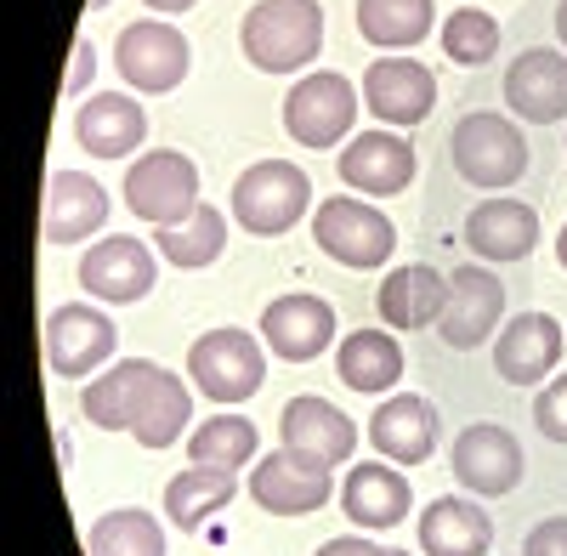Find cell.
I'll return each mask as SVG.
<instances>
[{
    "label": "cell",
    "instance_id": "1",
    "mask_svg": "<svg viewBox=\"0 0 567 556\" xmlns=\"http://www.w3.org/2000/svg\"><path fill=\"white\" fill-rule=\"evenodd\" d=\"M239 45L261 74H301L323 52L318 0H256L239 23Z\"/></svg>",
    "mask_w": 567,
    "mask_h": 556
},
{
    "label": "cell",
    "instance_id": "2",
    "mask_svg": "<svg viewBox=\"0 0 567 556\" xmlns=\"http://www.w3.org/2000/svg\"><path fill=\"white\" fill-rule=\"evenodd\" d=\"M312 245L341 261V267H358V272H374L386 267L392 250H398V227L392 216L374 205V199H358V194H336L312 205Z\"/></svg>",
    "mask_w": 567,
    "mask_h": 556
},
{
    "label": "cell",
    "instance_id": "3",
    "mask_svg": "<svg viewBox=\"0 0 567 556\" xmlns=\"http://www.w3.org/2000/svg\"><path fill=\"white\" fill-rule=\"evenodd\" d=\"M312 205V176L290 159H256L233 182V222L256 239H278L307 216Z\"/></svg>",
    "mask_w": 567,
    "mask_h": 556
},
{
    "label": "cell",
    "instance_id": "4",
    "mask_svg": "<svg viewBox=\"0 0 567 556\" xmlns=\"http://www.w3.org/2000/svg\"><path fill=\"white\" fill-rule=\"evenodd\" d=\"M187 381H194L210 403H245L261 392L267 381V358H261V336L221 323V330L199 336L187 347Z\"/></svg>",
    "mask_w": 567,
    "mask_h": 556
},
{
    "label": "cell",
    "instance_id": "5",
    "mask_svg": "<svg viewBox=\"0 0 567 556\" xmlns=\"http://www.w3.org/2000/svg\"><path fill=\"white\" fill-rule=\"evenodd\" d=\"M358 97L363 91H352V80L336 74V69L301 74L284 91V131H290L301 148H336L358 125Z\"/></svg>",
    "mask_w": 567,
    "mask_h": 556
},
{
    "label": "cell",
    "instance_id": "6",
    "mask_svg": "<svg viewBox=\"0 0 567 556\" xmlns=\"http://www.w3.org/2000/svg\"><path fill=\"white\" fill-rule=\"evenodd\" d=\"M205 199H199V165L176 154V148H154V154H136L131 171H125V210L136 222H154V227H171L182 216H194Z\"/></svg>",
    "mask_w": 567,
    "mask_h": 556
},
{
    "label": "cell",
    "instance_id": "7",
    "mask_svg": "<svg viewBox=\"0 0 567 556\" xmlns=\"http://www.w3.org/2000/svg\"><path fill=\"white\" fill-rule=\"evenodd\" d=\"M449 154L471 188H516L528 171V143L505 114H465L449 136Z\"/></svg>",
    "mask_w": 567,
    "mask_h": 556
},
{
    "label": "cell",
    "instance_id": "8",
    "mask_svg": "<svg viewBox=\"0 0 567 556\" xmlns=\"http://www.w3.org/2000/svg\"><path fill=\"white\" fill-rule=\"evenodd\" d=\"M187 63H194V45H187V34L165 18H136L120 29L114 40V69L131 91H148V97H159V91H176L187 80Z\"/></svg>",
    "mask_w": 567,
    "mask_h": 556
},
{
    "label": "cell",
    "instance_id": "9",
    "mask_svg": "<svg viewBox=\"0 0 567 556\" xmlns=\"http://www.w3.org/2000/svg\"><path fill=\"white\" fill-rule=\"evenodd\" d=\"M114 318L85 307V301H63L45 312V363L63 381H91L103 375V363L114 358Z\"/></svg>",
    "mask_w": 567,
    "mask_h": 556
},
{
    "label": "cell",
    "instance_id": "10",
    "mask_svg": "<svg viewBox=\"0 0 567 556\" xmlns=\"http://www.w3.org/2000/svg\"><path fill=\"white\" fill-rule=\"evenodd\" d=\"M449 466H454V483L477 500H499L523 483V443H516L511 426H494V421H477L465 426L449 449Z\"/></svg>",
    "mask_w": 567,
    "mask_h": 556
},
{
    "label": "cell",
    "instance_id": "11",
    "mask_svg": "<svg viewBox=\"0 0 567 556\" xmlns=\"http://www.w3.org/2000/svg\"><path fill=\"white\" fill-rule=\"evenodd\" d=\"M329 494H336V472L318 466V460L290 454V449L261 454L250 472V500L267 517H312L329 505Z\"/></svg>",
    "mask_w": 567,
    "mask_h": 556
},
{
    "label": "cell",
    "instance_id": "12",
    "mask_svg": "<svg viewBox=\"0 0 567 556\" xmlns=\"http://www.w3.org/2000/svg\"><path fill=\"white\" fill-rule=\"evenodd\" d=\"M414 143H403L398 131H352V143H341L336 176L358 199H392L414 182Z\"/></svg>",
    "mask_w": 567,
    "mask_h": 556
},
{
    "label": "cell",
    "instance_id": "13",
    "mask_svg": "<svg viewBox=\"0 0 567 556\" xmlns=\"http://www.w3.org/2000/svg\"><path fill=\"white\" fill-rule=\"evenodd\" d=\"M363 103L369 114L381 120V125H420V120H432L437 109V74L425 69L420 58H374L363 69Z\"/></svg>",
    "mask_w": 567,
    "mask_h": 556
},
{
    "label": "cell",
    "instance_id": "14",
    "mask_svg": "<svg viewBox=\"0 0 567 556\" xmlns=\"http://www.w3.org/2000/svg\"><path fill=\"white\" fill-rule=\"evenodd\" d=\"M261 341L284 363H312L318 352L336 347V307L312 290H290L261 307Z\"/></svg>",
    "mask_w": 567,
    "mask_h": 556
},
{
    "label": "cell",
    "instance_id": "15",
    "mask_svg": "<svg viewBox=\"0 0 567 556\" xmlns=\"http://www.w3.org/2000/svg\"><path fill=\"white\" fill-rule=\"evenodd\" d=\"M499 323H505V285L488 267H454L449 272V307L437 318L443 347L471 352V347H483Z\"/></svg>",
    "mask_w": 567,
    "mask_h": 556
},
{
    "label": "cell",
    "instance_id": "16",
    "mask_svg": "<svg viewBox=\"0 0 567 556\" xmlns=\"http://www.w3.org/2000/svg\"><path fill=\"white\" fill-rule=\"evenodd\" d=\"M278 443L301 454V460H318V466H347V460L358 454V426H352V414H341L329 398H290L278 414Z\"/></svg>",
    "mask_w": 567,
    "mask_h": 556
},
{
    "label": "cell",
    "instance_id": "17",
    "mask_svg": "<svg viewBox=\"0 0 567 556\" xmlns=\"http://www.w3.org/2000/svg\"><path fill=\"white\" fill-rule=\"evenodd\" d=\"M561 347H567V336L550 312H516L494 336V369L511 387H545L561 363Z\"/></svg>",
    "mask_w": 567,
    "mask_h": 556
},
{
    "label": "cell",
    "instance_id": "18",
    "mask_svg": "<svg viewBox=\"0 0 567 556\" xmlns=\"http://www.w3.org/2000/svg\"><path fill=\"white\" fill-rule=\"evenodd\" d=\"M154 285H159V261H154V250L142 245V239L109 234V239H97V245L80 256V290H91L97 301L131 307V301L148 296Z\"/></svg>",
    "mask_w": 567,
    "mask_h": 556
},
{
    "label": "cell",
    "instance_id": "19",
    "mask_svg": "<svg viewBox=\"0 0 567 556\" xmlns=\"http://www.w3.org/2000/svg\"><path fill=\"white\" fill-rule=\"evenodd\" d=\"M109 222V188L85 171H52L45 176V210H40V227H45V245H80L91 234H103Z\"/></svg>",
    "mask_w": 567,
    "mask_h": 556
},
{
    "label": "cell",
    "instance_id": "20",
    "mask_svg": "<svg viewBox=\"0 0 567 556\" xmlns=\"http://www.w3.org/2000/svg\"><path fill=\"white\" fill-rule=\"evenodd\" d=\"M505 103L528 125H556L567 120V52L528 45L523 58L505 69Z\"/></svg>",
    "mask_w": 567,
    "mask_h": 556
},
{
    "label": "cell",
    "instance_id": "21",
    "mask_svg": "<svg viewBox=\"0 0 567 556\" xmlns=\"http://www.w3.org/2000/svg\"><path fill=\"white\" fill-rule=\"evenodd\" d=\"M465 245H471V256H483L488 267L523 261V256H534V245H539V216H534V205H523V199L494 194V199H483L477 210L465 216Z\"/></svg>",
    "mask_w": 567,
    "mask_h": 556
},
{
    "label": "cell",
    "instance_id": "22",
    "mask_svg": "<svg viewBox=\"0 0 567 556\" xmlns=\"http://www.w3.org/2000/svg\"><path fill=\"white\" fill-rule=\"evenodd\" d=\"M409 505H414V488L392 460H358V466L347 472V483H341V512L369 534L398 528L409 517Z\"/></svg>",
    "mask_w": 567,
    "mask_h": 556
},
{
    "label": "cell",
    "instance_id": "23",
    "mask_svg": "<svg viewBox=\"0 0 567 556\" xmlns=\"http://www.w3.org/2000/svg\"><path fill=\"white\" fill-rule=\"evenodd\" d=\"M369 443L381 460H392V466H420V460H432V449H437V409L420 392H398L369 414Z\"/></svg>",
    "mask_w": 567,
    "mask_h": 556
},
{
    "label": "cell",
    "instance_id": "24",
    "mask_svg": "<svg viewBox=\"0 0 567 556\" xmlns=\"http://www.w3.org/2000/svg\"><path fill=\"white\" fill-rule=\"evenodd\" d=\"M74 136L91 159H125V154L142 148V136H148V114H142V103L125 97V91H103V97L80 103Z\"/></svg>",
    "mask_w": 567,
    "mask_h": 556
},
{
    "label": "cell",
    "instance_id": "25",
    "mask_svg": "<svg viewBox=\"0 0 567 556\" xmlns=\"http://www.w3.org/2000/svg\"><path fill=\"white\" fill-rule=\"evenodd\" d=\"M187 421H194V392H187V381H176L171 369H159L154 358H142V392H136V426L131 437L142 449H171Z\"/></svg>",
    "mask_w": 567,
    "mask_h": 556
},
{
    "label": "cell",
    "instance_id": "26",
    "mask_svg": "<svg viewBox=\"0 0 567 556\" xmlns=\"http://www.w3.org/2000/svg\"><path fill=\"white\" fill-rule=\"evenodd\" d=\"M374 307H381V323H392V330H437V318L449 307V278L425 261H409L381 278Z\"/></svg>",
    "mask_w": 567,
    "mask_h": 556
},
{
    "label": "cell",
    "instance_id": "27",
    "mask_svg": "<svg viewBox=\"0 0 567 556\" xmlns=\"http://www.w3.org/2000/svg\"><path fill=\"white\" fill-rule=\"evenodd\" d=\"M494 545V517L483 505H471L460 494H437L420 512V550L425 556H488Z\"/></svg>",
    "mask_w": 567,
    "mask_h": 556
},
{
    "label": "cell",
    "instance_id": "28",
    "mask_svg": "<svg viewBox=\"0 0 567 556\" xmlns=\"http://www.w3.org/2000/svg\"><path fill=\"white\" fill-rule=\"evenodd\" d=\"M336 375L352 392H392L403 375V347L392 330H352L336 347Z\"/></svg>",
    "mask_w": 567,
    "mask_h": 556
},
{
    "label": "cell",
    "instance_id": "29",
    "mask_svg": "<svg viewBox=\"0 0 567 556\" xmlns=\"http://www.w3.org/2000/svg\"><path fill=\"white\" fill-rule=\"evenodd\" d=\"M233 494H239V483H233V472H210V466H187L165 483V517L176 534H199L221 505H233Z\"/></svg>",
    "mask_w": 567,
    "mask_h": 556
},
{
    "label": "cell",
    "instance_id": "30",
    "mask_svg": "<svg viewBox=\"0 0 567 556\" xmlns=\"http://www.w3.org/2000/svg\"><path fill=\"white\" fill-rule=\"evenodd\" d=\"M437 7L432 0H358V34L381 52H409L432 34Z\"/></svg>",
    "mask_w": 567,
    "mask_h": 556
},
{
    "label": "cell",
    "instance_id": "31",
    "mask_svg": "<svg viewBox=\"0 0 567 556\" xmlns=\"http://www.w3.org/2000/svg\"><path fill=\"white\" fill-rule=\"evenodd\" d=\"M136 392H142V358H120L114 369L85 381L80 414L103 432H131L136 426Z\"/></svg>",
    "mask_w": 567,
    "mask_h": 556
},
{
    "label": "cell",
    "instance_id": "32",
    "mask_svg": "<svg viewBox=\"0 0 567 556\" xmlns=\"http://www.w3.org/2000/svg\"><path fill=\"white\" fill-rule=\"evenodd\" d=\"M154 245H159V256H165L171 267H182V272L210 267V261H221V250H227V216H221L216 205H199L194 216L159 227Z\"/></svg>",
    "mask_w": 567,
    "mask_h": 556
},
{
    "label": "cell",
    "instance_id": "33",
    "mask_svg": "<svg viewBox=\"0 0 567 556\" xmlns=\"http://www.w3.org/2000/svg\"><path fill=\"white\" fill-rule=\"evenodd\" d=\"M256 449H261V437H256V426L245 421V414H210V421L187 437V460H194V466H210V472L250 466Z\"/></svg>",
    "mask_w": 567,
    "mask_h": 556
},
{
    "label": "cell",
    "instance_id": "34",
    "mask_svg": "<svg viewBox=\"0 0 567 556\" xmlns=\"http://www.w3.org/2000/svg\"><path fill=\"white\" fill-rule=\"evenodd\" d=\"M85 550L91 556H165V528H159L154 512L125 505V512H109V517L91 523Z\"/></svg>",
    "mask_w": 567,
    "mask_h": 556
},
{
    "label": "cell",
    "instance_id": "35",
    "mask_svg": "<svg viewBox=\"0 0 567 556\" xmlns=\"http://www.w3.org/2000/svg\"><path fill=\"white\" fill-rule=\"evenodd\" d=\"M443 52H449V63H460V69L488 63V58L499 52V23H494L483 7L449 12V18H443Z\"/></svg>",
    "mask_w": 567,
    "mask_h": 556
},
{
    "label": "cell",
    "instance_id": "36",
    "mask_svg": "<svg viewBox=\"0 0 567 556\" xmlns=\"http://www.w3.org/2000/svg\"><path fill=\"white\" fill-rule=\"evenodd\" d=\"M534 426L550 437V443H567V375H550L534 398Z\"/></svg>",
    "mask_w": 567,
    "mask_h": 556
},
{
    "label": "cell",
    "instance_id": "37",
    "mask_svg": "<svg viewBox=\"0 0 567 556\" xmlns=\"http://www.w3.org/2000/svg\"><path fill=\"white\" fill-rule=\"evenodd\" d=\"M523 556H567V517H545L528 528Z\"/></svg>",
    "mask_w": 567,
    "mask_h": 556
},
{
    "label": "cell",
    "instance_id": "38",
    "mask_svg": "<svg viewBox=\"0 0 567 556\" xmlns=\"http://www.w3.org/2000/svg\"><path fill=\"white\" fill-rule=\"evenodd\" d=\"M312 556H386V545H374L363 534H336V539H323Z\"/></svg>",
    "mask_w": 567,
    "mask_h": 556
},
{
    "label": "cell",
    "instance_id": "39",
    "mask_svg": "<svg viewBox=\"0 0 567 556\" xmlns=\"http://www.w3.org/2000/svg\"><path fill=\"white\" fill-rule=\"evenodd\" d=\"M91 74H97V52H91V40H80L74 58H69V85L63 91H69V97H80V91L91 85Z\"/></svg>",
    "mask_w": 567,
    "mask_h": 556
},
{
    "label": "cell",
    "instance_id": "40",
    "mask_svg": "<svg viewBox=\"0 0 567 556\" xmlns=\"http://www.w3.org/2000/svg\"><path fill=\"white\" fill-rule=\"evenodd\" d=\"M142 7H148L154 18H176V12H194L199 0H142Z\"/></svg>",
    "mask_w": 567,
    "mask_h": 556
},
{
    "label": "cell",
    "instance_id": "41",
    "mask_svg": "<svg viewBox=\"0 0 567 556\" xmlns=\"http://www.w3.org/2000/svg\"><path fill=\"white\" fill-rule=\"evenodd\" d=\"M556 34H561V45H567V0L556 7Z\"/></svg>",
    "mask_w": 567,
    "mask_h": 556
},
{
    "label": "cell",
    "instance_id": "42",
    "mask_svg": "<svg viewBox=\"0 0 567 556\" xmlns=\"http://www.w3.org/2000/svg\"><path fill=\"white\" fill-rule=\"evenodd\" d=\"M556 261L567 267V227H561V234H556Z\"/></svg>",
    "mask_w": 567,
    "mask_h": 556
},
{
    "label": "cell",
    "instance_id": "43",
    "mask_svg": "<svg viewBox=\"0 0 567 556\" xmlns=\"http://www.w3.org/2000/svg\"><path fill=\"white\" fill-rule=\"evenodd\" d=\"M103 7H109V0H91V12H103Z\"/></svg>",
    "mask_w": 567,
    "mask_h": 556
},
{
    "label": "cell",
    "instance_id": "44",
    "mask_svg": "<svg viewBox=\"0 0 567 556\" xmlns=\"http://www.w3.org/2000/svg\"><path fill=\"white\" fill-rule=\"evenodd\" d=\"M386 556H409V550H386Z\"/></svg>",
    "mask_w": 567,
    "mask_h": 556
}]
</instances>
